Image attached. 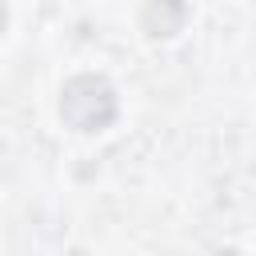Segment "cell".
<instances>
[{
	"label": "cell",
	"mask_w": 256,
	"mask_h": 256,
	"mask_svg": "<svg viewBox=\"0 0 256 256\" xmlns=\"http://www.w3.org/2000/svg\"><path fill=\"white\" fill-rule=\"evenodd\" d=\"M0 28H4V4H0Z\"/></svg>",
	"instance_id": "2"
},
{
	"label": "cell",
	"mask_w": 256,
	"mask_h": 256,
	"mask_svg": "<svg viewBox=\"0 0 256 256\" xmlns=\"http://www.w3.org/2000/svg\"><path fill=\"white\" fill-rule=\"evenodd\" d=\"M76 104H84V112H76V116L68 120V124H76V132H96V128L108 124L112 112H116L112 88H108L100 76H80V80H72V84L64 88L60 112H68V108H76Z\"/></svg>",
	"instance_id": "1"
}]
</instances>
